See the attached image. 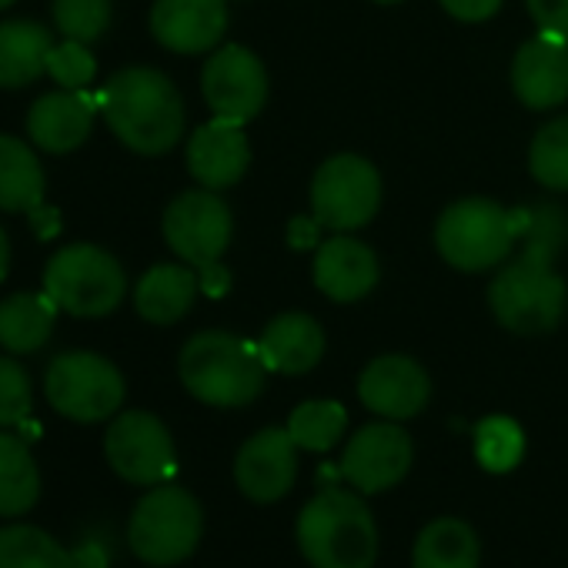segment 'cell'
I'll list each match as a JSON object with an SVG mask.
<instances>
[{
	"label": "cell",
	"instance_id": "cell-39",
	"mask_svg": "<svg viewBox=\"0 0 568 568\" xmlns=\"http://www.w3.org/2000/svg\"><path fill=\"white\" fill-rule=\"evenodd\" d=\"M74 568H104L101 548H81V551L74 555Z\"/></svg>",
	"mask_w": 568,
	"mask_h": 568
},
{
	"label": "cell",
	"instance_id": "cell-40",
	"mask_svg": "<svg viewBox=\"0 0 568 568\" xmlns=\"http://www.w3.org/2000/svg\"><path fill=\"white\" fill-rule=\"evenodd\" d=\"M8 267H11V241H8V231L0 227V281L8 277Z\"/></svg>",
	"mask_w": 568,
	"mask_h": 568
},
{
	"label": "cell",
	"instance_id": "cell-4",
	"mask_svg": "<svg viewBox=\"0 0 568 568\" xmlns=\"http://www.w3.org/2000/svg\"><path fill=\"white\" fill-rule=\"evenodd\" d=\"M178 375L197 402L214 408H244L264 392L267 368L257 345L227 332H201L184 345Z\"/></svg>",
	"mask_w": 568,
	"mask_h": 568
},
{
	"label": "cell",
	"instance_id": "cell-25",
	"mask_svg": "<svg viewBox=\"0 0 568 568\" xmlns=\"http://www.w3.org/2000/svg\"><path fill=\"white\" fill-rule=\"evenodd\" d=\"M54 41L38 21L0 24V88H28L48 71Z\"/></svg>",
	"mask_w": 568,
	"mask_h": 568
},
{
	"label": "cell",
	"instance_id": "cell-5",
	"mask_svg": "<svg viewBox=\"0 0 568 568\" xmlns=\"http://www.w3.org/2000/svg\"><path fill=\"white\" fill-rule=\"evenodd\" d=\"M528 214L531 211H505L485 197H465L438 217L435 244L452 267L468 274L488 271L511 254L515 241H521Z\"/></svg>",
	"mask_w": 568,
	"mask_h": 568
},
{
	"label": "cell",
	"instance_id": "cell-16",
	"mask_svg": "<svg viewBox=\"0 0 568 568\" xmlns=\"http://www.w3.org/2000/svg\"><path fill=\"white\" fill-rule=\"evenodd\" d=\"M511 88L531 111H548L568 98V34L541 31L531 38L511 64Z\"/></svg>",
	"mask_w": 568,
	"mask_h": 568
},
{
	"label": "cell",
	"instance_id": "cell-9",
	"mask_svg": "<svg viewBox=\"0 0 568 568\" xmlns=\"http://www.w3.org/2000/svg\"><path fill=\"white\" fill-rule=\"evenodd\" d=\"M382 204V178L375 164L358 154H338L325 161L312 181V211L322 227L355 231L365 227Z\"/></svg>",
	"mask_w": 568,
	"mask_h": 568
},
{
	"label": "cell",
	"instance_id": "cell-35",
	"mask_svg": "<svg viewBox=\"0 0 568 568\" xmlns=\"http://www.w3.org/2000/svg\"><path fill=\"white\" fill-rule=\"evenodd\" d=\"M525 4L541 31L568 34V0H525Z\"/></svg>",
	"mask_w": 568,
	"mask_h": 568
},
{
	"label": "cell",
	"instance_id": "cell-19",
	"mask_svg": "<svg viewBox=\"0 0 568 568\" xmlns=\"http://www.w3.org/2000/svg\"><path fill=\"white\" fill-rule=\"evenodd\" d=\"M98 111V98L88 91H54L34 101L28 114V134L48 154H68L88 141Z\"/></svg>",
	"mask_w": 568,
	"mask_h": 568
},
{
	"label": "cell",
	"instance_id": "cell-13",
	"mask_svg": "<svg viewBox=\"0 0 568 568\" xmlns=\"http://www.w3.org/2000/svg\"><path fill=\"white\" fill-rule=\"evenodd\" d=\"M412 468V438L395 422H375L352 435L342 455L345 481L362 495L395 488Z\"/></svg>",
	"mask_w": 568,
	"mask_h": 568
},
{
	"label": "cell",
	"instance_id": "cell-15",
	"mask_svg": "<svg viewBox=\"0 0 568 568\" xmlns=\"http://www.w3.org/2000/svg\"><path fill=\"white\" fill-rule=\"evenodd\" d=\"M358 395L368 412L388 418V422H405L425 412L432 398V378L415 358L405 355H382L375 358L362 378H358Z\"/></svg>",
	"mask_w": 568,
	"mask_h": 568
},
{
	"label": "cell",
	"instance_id": "cell-36",
	"mask_svg": "<svg viewBox=\"0 0 568 568\" xmlns=\"http://www.w3.org/2000/svg\"><path fill=\"white\" fill-rule=\"evenodd\" d=\"M442 8L465 24H478V21H488L491 14H498L501 0H442Z\"/></svg>",
	"mask_w": 568,
	"mask_h": 568
},
{
	"label": "cell",
	"instance_id": "cell-8",
	"mask_svg": "<svg viewBox=\"0 0 568 568\" xmlns=\"http://www.w3.org/2000/svg\"><path fill=\"white\" fill-rule=\"evenodd\" d=\"M48 402L71 422H104L124 405L121 372L94 352H64L48 365L44 375Z\"/></svg>",
	"mask_w": 568,
	"mask_h": 568
},
{
	"label": "cell",
	"instance_id": "cell-28",
	"mask_svg": "<svg viewBox=\"0 0 568 568\" xmlns=\"http://www.w3.org/2000/svg\"><path fill=\"white\" fill-rule=\"evenodd\" d=\"M0 568H74V555L38 525H4Z\"/></svg>",
	"mask_w": 568,
	"mask_h": 568
},
{
	"label": "cell",
	"instance_id": "cell-10",
	"mask_svg": "<svg viewBox=\"0 0 568 568\" xmlns=\"http://www.w3.org/2000/svg\"><path fill=\"white\" fill-rule=\"evenodd\" d=\"M111 468L131 485H164L178 471V452L168 425L151 412H124L104 435Z\"/></svg>",
	"mask_w": 568,
	"mask_h": 568
},
{
	"label": "cell",
	"instance_id": "cell-30",
	"mask_svg": "<svg viewBox=\"0 0 568 568\" xmlns=\"http://www.w3.org/2000/svg\"><path fill=\"white\" fill-rule=\"evenodd\" d=\"M521 455H525V435H521L518 422H511L505 415H491V418L478 422L475 458L485 471L505 475L521 462Z\"/></svg>",
	"mask_w": 568,
	"mask_h": 568
},
{
	"label": "cell",
	"instance_id": "cell-21",
	"mask_svg": "<svg viewBox=\"0 0 568 568\" xmlns=\"http://www.w3.org/2000/svg\"><path fill=\"white\" fill-rule=\"evenodd\" d=\"M257 352L267 372L277 375H305L325 355V332L312 315L288 312L277 315L257 338Z\"/></svg>",
	"mask_w": 568,
	"mask_h": 568
},
{
	"label": "cell",
	"instance_id": "cell-6",
	"mask_svg": "<svg viewBox=\"0 0 568 568\" xmlns=\"http://www.w3.org/2000/svg\"><path fill=\"white\" fill-rule=\"evenodd\" d=\"M201 531L204 511L197 498L181 485H158L134 505L128 521V545L141 561L168 568L194 555Z\"/></svg>",
	"mask_w": 568,
	"mask_h": 568
},
{
	"label": "cell",
	"instance_id": "cell-27",
	"mask_svg": "<svg viewBox=\"0 0 568 568\" xmlns=\"http://www.w3.org/2000/svg\"><path fill=\"white\" fill-rule=\"evenodd\" d=\"M41 498V471L24 438L0 432V518H18Z\"/></svg>",
	"mask_w": 568,
	"mask_h": 568
},
{
	"label": "cell",
	"instance_id": "cell-41",
	"mask_svg": "<svg viewBox=\"0 0 568 568\" xmlns=\"http://www.w3.org/2000/svg\"><path fill=\"white\" fill-rule=\"evenodd\" d=\"M14 4V0H0V11H4V8H11Z\"/></svg>",
	"mask_w": 568,
	"mask_h": 568
},
{
	"label": "cell",
	"instance_id": "cell-32",
	"mask_svg": "<svg viewBox=\"0 0 568 568\" xmlns=\"http://www.w3.org/2000/svg\"><path fill=\"white\" fill-rule=\"evenodd\" d=\"M54 24L68 41L94 44L111 28V0H54Z\"/></svg>",
	"mask_w": 568,
	"mask_h": 568
},
{
	"label": "cell",
	"instance_id": "cell-29",
	"mask_svg": "<svg viewBox=\"0 0 568 568\" xmlns=\"http://www.w3.org/2000/svg\"><path fill=\"white\" fill-rule=\"evenodd\" d=\"M348 412L338 402H305L288 418V435L305 452H328L342 442Z\"/></svg>",
	"mask_w": 568,
	"mask_h": 568
},
{
	"label": "cell",
	"instance_id": "cell-34",
	"mask_svg": "<svg viewBox=\"0 0 568 568\" xmlns=\"http://www.w3.org/2000/svg\"><path fill=\"white\" fill-rule=\"evenodd\" d=\"M48 74L64 88V91H88V84L98 74V61L81 41H64L54 44L48 54Z\"/></svg>",
	"mask_w": 568,
	"mask_h": 568
},
{
	"label": "cell",
	"instance_id": "cell-1",
	"mask_svg": "<svg viewBox=\"0 0 568 568\" xmlns=\"http://www.w3.org/2000/svg\"><path fill=\"white\" fill-rule=\"evenodd\" d=\"M565 241L568 214L555 204L531 207L521 234V254L495 274L488 288V305L498 325L518 335H541L561 322L568 292L555 274V254Z\"/></svg>",
	"mask_w": 568,
	"mask_h": 568
},
{
	"label": "cell",
	"instance_id": "cell-18",
	"mask_svg": "<svg viewBox=\"0 0 568 568\" xmlns=\"http://www.w3.org/2000/svg\"><path fill=\"white\" fill-rule=\"evenodd\" d=\"M247 161H251V148L241 124L224 118H214L204 128H197L187 144V171L201 187L211 191H224L237 184L247 171Z\"/></svg>",
	"mask_w": 568,
	"mask_h": 568
},
{
	"label": "cell",
	"instance_id": "cell-7",
	"mask_svg": "<svg viewBox=\"0 0 568 568\" xmlns=\"http://www.w3.org/2000/svg\"><path fill=\"white\" fill-rule=\"evenodd\" d=\"M44 292L61 312L74 318H101L124 302L128 277L121 261L104 247L68 244L48 261Z\"/></svg>",
	"mask_w": 568,
	"mask_h": 568
},
{
	"label": "cell",
	"instance_id": "cell-14",
	"mask_svg": "<svg viewBox=\"0 0 568 568\" xmlns=\"http://www.w3.org/2000/svg\"><path fill=\"white\" fill-rule=\"evenodd\" d=\"M298 478V445L288 428H264L251 435L234 458V481L257 505L281 501Z\"/></svg>",
	"mask_w": 568,
	"mask_h": 568
},
{
	"label": "cell",
	"instance_id": "cell-31",
	"mask_svg": "<svg viewBox=\"0 0 568 568\" xmlns=\"http://www.w3.org/2000/svg\"><path fill=\"white\" fill-rule=\"evenodd\" d=\"M531 178L548 191H568V114L548 121L528 151Z\"/></svg>",
	"mask_w": 568,
	"mask_h": 568
},
{
	"label": "cell",
	"instance_id": "cell-26",
	"mask_svg": "<svg viewBox=\"0 0 568 568\" xmlns=\"http://www.w3.org/2000/svg\"><path fill=\"white\" fill-rule=\"evenodd\" d=\"M44 187L48 181L38 154L24 141L0 134V211H38L44 204Z\"/></svg>",
	"mask_w": 568,
	"mask_h": 568
},
{
	"label": "cell",
	"instance_id": "cell-23",
	"mask_svg": "<svg viewBox=\"0 0 568 568\" xmlns=\"http://www.w3.org/2000/svg\"><path fill=\"white\" fill-rule=\"evenodd\" d=\"M58 305L54 298L18 292L0 302V348L11 355H34L48 345L54 322H58Z\"/></svg>",
	"mask_w": 568,
	"mask_h": 568
},
{
	"label": "cell",
	"instance_id": "cell-2",
	"mask_svg": "<svg viewBox=\"0 0 568 568\" xmlns=\"http://www.w3.org/2000/svg\"><path fill=\"white\" fill-rule=\"evenodd\" d=\"M98 108L114 138L138 154H164L184 134V101L154 68L118 71L98 94Z\"/></svg>",
	"mask_w": 568,
	"mask_h": 568
},
{
	"label": "cell",
	"instance_id": "cell-11",
	"mask_svg": "<svg viewBox=\"0 0 568 568\" xmlns=\"http://www.w3.org/2000/svg\"><path fill=\"white\" fill-rule=\"evenodd\" d=\"M231 207L211 191H184L164 211V237L191 267H211L231 244Z\"/></svg>",
	"mask_w": 568,
	"mask_h": 568
},
{
	"label": "cell",
	"instance_id": "cell-3",
	"mask_svg": "<svg viewBox=\"0 0 568 568\" xmlns=\"http://www.w3.org/2000/svg\"><path fill=\"white\" fill-rule=\"evenodd\" d=\"M295 535L312 568H372L378 558L375 515L348 488H325L308 498Z\"/></svg>",
	"mask_w": 568,
	"mask_h": 568
},
{
	"label": "cell",
	"instance_id": "cell-33",
	"mask_svg": "<svg viewBox=\"0 0 568 568\" xmlns=\"http://www.w3.org/2000/svg\"><path fill=\"white\" fill-rule=\"evenodd\" d=\"M34 408V392H31V375L18 358L0 355V425H24Z\"/></svg>",
	"mask_w": 568,
	"mask_h": 568
},
{
	"label": "cell",
	"instance_id": "cell-38",
	"mask_svg": "<svg viewBox=\"0 0 568 568\" xmlns=\"http://www.w3.org/2000/svg\"><path fill=\"white\" fill-rule=\"evenodd\" d=\"M318 221L315 224H305V221H295L292 224V241H295V247H312V244H322L318 241Z\"/></svg>",
	"mask_w": 568,
	"mask_h": 568
},
{
	"label": "cell",
	"instance_id": "cell-22",
	"mask_svg": "<svg viewBox=\"0 0 568 568\" xmlns=\"http://www.w3.org/2000/svg\"><path fill=\"white\" fill-rule=\"evenodd\" d=\"M197 288H201L197 271L184 264H158L138 281L134 308L151 325H174L191 312Z\"/></svg>",
	"mask_w": 568,
	"mask_h": 568
},
{
	"label": "cell",
	"instance_id": "cell-20",
	"mask_svg": "<svg viewBox=\"0 0 568 568\" xmlns=\"http://www.w3.org/2000/svg\"><path fill=\"white\" fill-rule=\"evenodd\" d=\"M378 257L365 241L328 237L315 251V284L332 302H362L378 284Z\"/></svg>",
	"mask_w": 568,
	"mask_h": 568
},
{
	"label": "cell",
	"instance_id": "cell-12",
	"mask_svg": "<svg viewBox=\"0 0 568 568\" xmlns=\"http://www.w3.org/2000/svg\"><path fill=\"white\" fill-rule=\"evenodd\" d=\"M201 91L214 118L247 124L267 101V71L247 48L227 44L207 58L201 71Z\"/></svg>",
	"mask_w": 568,
	"mask_h": 568
},
{
	"label": "cell",
	"instance_id": "cell-17",
	"mask_svg": "<svg viewBox=\"0 0 568 568\" xmlns=\"http://www.w3.org/2000/svg\"><path fill=\"white\" fill-rule=\"evenodd\" d=\"M227 28V0H158L151 34L174 54L211 51Z\"/></svg>",
	"mask_w": 568,
	"mask_h": 568
},
{
	"label": "cell",
	"instance_id": "cell-37",
	"mask_svg": "<svg viewBox=\"0 0 568 568\" xmlns=\"http://www.w3.org/2000/svg\"><path fill=\"white\" fill-rule=\"evenodd\" d=\"M197 277H201V288H204L211 298H221V295L231 288V277H227V271H224L221 264L201 267V271H197Z\"/></svg>",
	"mask_w": 568,
	"mask_h": 568
},
{
	"label": "cell",
	"instance_id": "cell-24",
	"mask_svg": "<svg viewBox=\"0 0 568 568\" xmlns=\"http://www.w3.org/2000/svg\"><path fill=\"white\" fill-rule=\"evenodd\" d=\"M481 541L465 518H435L428 521L412 548V568H478Z\"/></svg>",
	"mask_w": 568,
	"mask_h": 568
},
{
	"label": "cell",
	"instance_id": "cell-42",
	"mask_svg": "<svg viewBox=\"0 0 568 568\" xmlns=\"http://www.w3.org/2000/svg\"><path fill=\"white\" fill-rule=\"evenodd\" d=\"M375 4H398V0H375Z\"/></svg>",
	"mask_w": 568,
	"mask_h": 568
}]
</instances>
